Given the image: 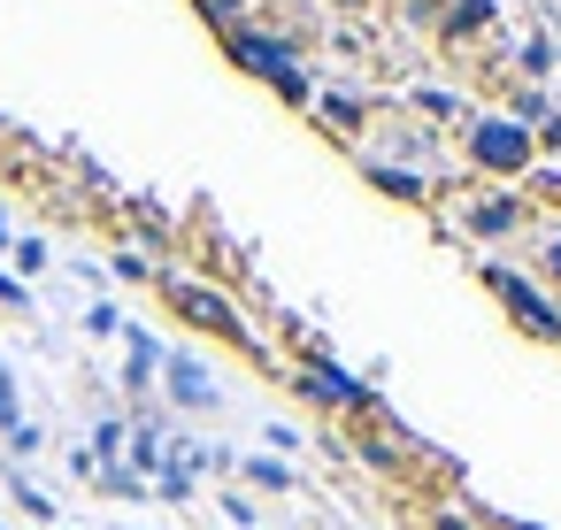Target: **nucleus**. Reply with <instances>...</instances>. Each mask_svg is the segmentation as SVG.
Returning <instances> with one entry per match:
<instances>
[{"label":"nucleus","mask_w":561,"mask_h":530,"mask_svg":"<svg viewBox=\"0 0 561 530\" xmlns=\"http://www.w3.org/2000/svg\"><path fill=\"white\" fill-rule=\"evenodd\" d=\"M231 55H239V62H254L262 78H277L285 93H300V70H293V55H285V47H270V39H247V32H239V39H231Z\"/></svg>","instance_id":"obj_1"},{"label":"nucleus","mask_w":561,"mask_h":530,"mask_svg":"<svg viewBox=\"0 0 561 530\" xmlns=\"http://www.w3.org/2000/svg\"><path fill=\"white\" fill-rule=\"evenodd\" d=\"M477 162H523V131L484 124V131H477Z\"/></svg>","instance_id":"obj_2"},{"label":"nucleus","mask_w":561,"mask_h":530,"mask_svg":"<svg viewBox=\"0 0 561 530\" xmlns=\"http://www.w3.org/2000/svg\"><path fill=\"white\" fill-rule=\"evenodd\" d=\"M178 308H185V315H201L208 331H239V323H231V308H224L216 292H193V285H185V292H178Z\"/></svg>","instance_id":"obj_3"},{"label":"nucleus","mask_w":561,"mask_h":530,"mask_svg":"<svg viewBox=\"0 0 561 530\" xmlns=\"http://www.w3.org/2000/svg\"><path fill=\"white\" fill-rule=\"evenodd\" d=\"M170 384H178L185 400H208V384H201V369H193V361H178V369H170Z\"/></svg>","instance_id":"obj_4"},{"label":"nucleus","mask_w":561,"mask_h":530,"mask_svg":"<svg viewBox=\"0 0 561 530\" xmlns=\"http://www.w3.org/2000/svg\"><path fill=\"white\" fill-rule=\"evenodd\" d=\"M201 9H208V16H224V9H239V0H201Z\"/></svg>","instance_id":"obj_5"},{"label":"nucleus","mask_w":561,"mask_h":530,"mask_svg":"<svg viewBox=\"0 0 561 530\" xmlns=\"http://www.w3.org/2000/svg\"><path fill=\"white\" fill-rule=\"evenodd\" d=\"M553 277H561V246H553Z\"/></svg>","instance_id":"obj_6"}]
</instances>
